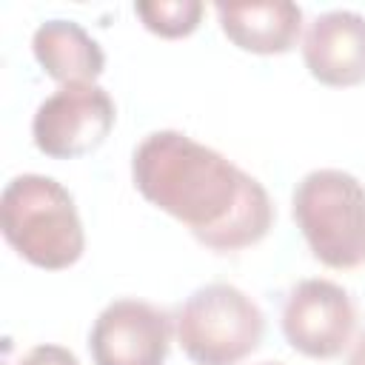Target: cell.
I'll list each match as a JSON object with an SVG mask.
<instances>
[{"label": "cell", "instance_id": "obj_1", "mask_svg": "<svg viewBox=\"0 0 365 365\" xmlns=\"http://www.w3.org/2000/svg\"><path fill=\"white\" fill-rule=\"evenodd\" d=\"M131 182L145 202L217 254H237L262 242L277 217L257 177L174 128L151 131L137 143Z\"/></svg>", "mask_w": 365, "mask_h": 365}, {"label": "cell", "instance_id": "obj_2", "mask_svg": "<svg viewBox=\"0 0 365 365\" xmlns=\"http://www.w3.org/2000/svg\"><path fill=\"white\" fill-rule=\"evenodd\" d=\"M0 231L29 265L66 271L86 251V228L71 191L46 174H17L0 194Z\"/></svg>", "mask_w": 365, "mask_h": 365}, {"label": "cell", "instance_id": "obj_3", "mask_svg": "<svg viewBox=\"0 0 365 365\" xmlns=\"http://www.w3.org/2000/svg\"><path fill=\"white\" fill-rule=\"evenodd\" d=\"M291 217L317 262L334 271L365 265V185L342 168H314L291 194Z\"/></svg>", "mask_w": 365, "mask_h": 365}, {"label": "cell", "instance_id": "obj_4", "mask_svg": "<svg viewBox=\"0 0 365 365\" xmlns=\"http://www.w3.org/2000/svg\"><path fill=\"white\" fill-rule=\"evenodd\" d=\"M262 334L265 314L231 282L194 288L174 317V336L194 365H237L259 348Z\"/></svg>", "mask_w": 365, "mask_h": 365}, {"label": "cell", "instance_id": "obj_5", "mask_svg": "<svg viewBox=\"0 0 365 365\" xmlns=\"http://www.w3.org/2000/svg\"><path fill=\"white\" fill-rule=\"evenodd\" d=\"M117 123L111 94L91 86H60L31 117V140L51 160H77L97 151Z\"/></svg>", "mask_w": 365, "mask_h": 365}, {"label": "cell", "instance_id": "obj_6", "mask_svg": "<svg viewBox=\"0 0 365 365\" xmlns=\"http://www.w3.org/2000/svg\"><path fill=\"white\" fill-rule=\"evenodd\" d=\"M356 308L351 294L325 277L299 279L282 305V336L308 359L339 356L354 336Z\"/></svg>", "mask_w": 365, "mask_h": 365}, {"label": "cell", "instance_id": "obj_7", "mask_svg": "<svg viewBox=\"0 0 365 365\" xmlns=\"http://www.w3.org/2000/svg\"><path fill=\"white\" fill-rule=\"evenodd\" d=\"M171 331L163 308L120 297L97 314L88 331V354L94 365H165Z\"/></svg>", "mask_w": 365, "mask_h": 365}, {"label": "cell", "instance_id": "obj_8", "mask_svg": "<svg viewBox=\"0 0 365 365\" xmlns=\"http://www.w3.org/2000/svg\"><path fill=\"white\" fill-rule=\"evenodd\" d=\"M302 63L308 74L328 88L365 83V14L354 9L317 14L302 37Z\"/></svg>", "mask_w": 365, "mask_h": 365}, {"label": "cell", "instance_id": "obj_9", "mask_svg": "<svg viewBox=\"0 0 365 365\" xmlns=\"http://www.w3.org/2000/svg\"><path fill=\"white\" fill-rule=\"evenodd\" d=\"M214 11L222 34L240 51L259 57L291 51L302 31V9L288 0L220 3Z\"/></svg>", "mask_w": 365, "mask_h": 365}, {"label": "cell", "instance_id": "obj_10", "mask_svg": "<svg viewBox=\"0 0 365 365\" xmlns=\"http://www.w3.org/2000/svg\"><path fill=\"white\" fill-rule=\"evenodd\" d=\"M31 51L40 68L60 86H91L106 68L100 43L77 23L51 17L31 34Z\"/></svg>", "mask_w": 365, "mask_h": 365}, {"label": "cell", "instance_id": "obj_11", "mask_svg": "<svg viewBox=\"0 0 365 365\" xmlns=\"http://www.w3.org/2000/svg\"><path fill=\"white\" fill-rule=\"evenodd\" d=\"M202 11L205 6L200 0H145L134 6V14L140 17V23L151 34L165 40L188 37L191 31H197Z\"/></svg>", "mask_w": 365, "mask_h": 365}, {"label": "cell", "instance_id": "obj_12", "mask_svg": "<svg viewBox=\"0 0 365 365\" xmlns=\"http://www.w3.org/2000/svg\"><path fill=\"white\" fill-rule=\"evenodd\" d=\"M6 365H9V362H6ZM17 365H80V359H77L68 348H63V345H57V342H40V345L29 348V351L20 356Z\"/></svg>", "mask_w": 365, "mask_h": 365}, {"label": "cell", "instance_id": "obj_13", "mask_svg": "<svg viewBox=\"0 0 365 365\" xmlns=\"http://www.w3.org/2000/svg\"><path fill=\"white\" fill-rule=\"evenodd\" d=\"M348 365H365V334L354 342V348L348 354Z\"/></svg>", "mask_w": 365, "mask_h": 365}, {"label": "cell", "instance_id": "obj_14", "mask_svg": "<svg viewBox=\"0 0 365 365\" xmlns=\"http://www.w3.org/2000/svg\"><path fill=\"white\" fill-rule=\"evenodd\" d=\"M259 365H285V362H259Z\"/></svg>", "mask_w": 365, "mask_h": 365}]
</instances>
